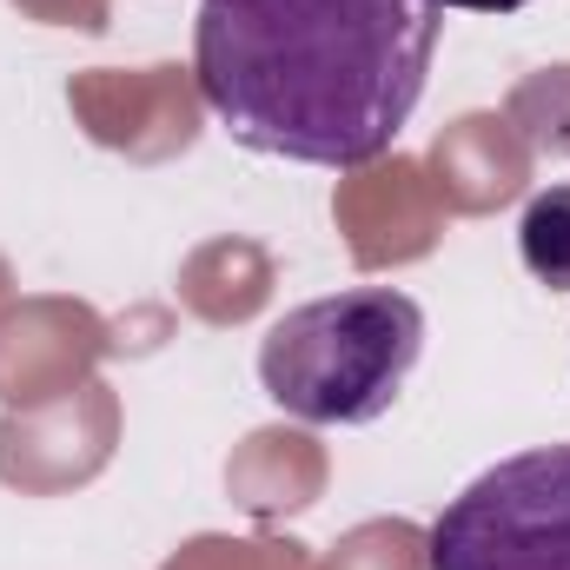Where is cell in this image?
<instances>
[{
  "label": "cell",
  "mask_w": 570,
  "mask_h": 570,
  "mask_svg": "<svg viewBox=\"0 0 570 570\" xmlns=\"http://www.w3.org/2000/svg\"><path fill=\"white\" fill-rule=\"evenodd\" d=\"M431 0H199L193 73L226 134L298 166H372L431 80Z\"/></svg>",
  "instance_id": "cell-1"
},
{
  "label": "cell",
  "mask_w": 570,
  "mask_h": 570,
  "mask_svg": "<svg viewBox=\"0 0 570 570\" xmlns=\"http://www.w3.org/2000/svg\"><path fill=\"white\" fill-rule=\"evenodd\" d=\"M425 358V312L399 285H345L292 305L259 338L266 399L305 425H372Z\"/></svg>",
  "instance_id": "cell-2"
},
{
  "label": "cell",
  "mask_w": 570,
  "mask_h": 570,
  "mask_svg": "<svg viewBox=\"0 0 570 570\" xmlns=\"http://www.w3.org/2000/svg\"><path fill=\"white\" fill-rule=\"evenodd\" d=\"M431 570H570V444H538L471 478L431 524Z\"/></svg>",
  "instance_id": "cell-3"
},
{
  "label": "cell",
  "mask_w": 570,
  "mask_h": 570,
  "mask_svg": "<svg viewBox=\"0 0 570 570\" xmlns=\"http://www.w3.org/2000/svg\"><path fill=\"white\" fill-rule=\"evenodd\" d=\"M524 273L551 292H570V186H544L518 219Z\"/></svg>",
  "instance_id": "cell-4"
},
{
  "label": "cell",
  "mask_w": 570,
  "mask_h": 570,
  "mask_svg": "<svg viewBox=\"0 0 570 570\" xmlns=\"http://www.w3.org/2000/svg\"><path fill=\"white\" fill-rule=\"evenodd\" d=\"M431 7H438V13H444V7H464V13H518L524 0H431Z\"/></svg>",
  "instance_id": "cell-5"
}]
</instances>
